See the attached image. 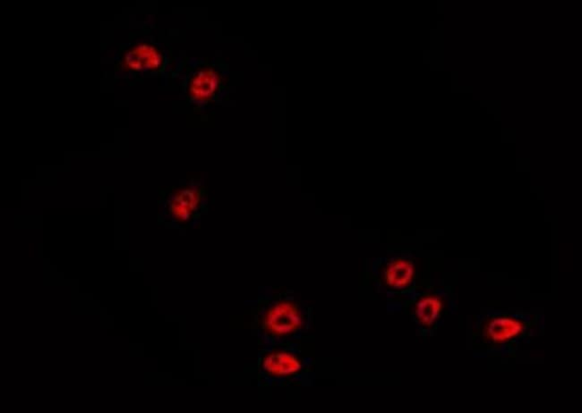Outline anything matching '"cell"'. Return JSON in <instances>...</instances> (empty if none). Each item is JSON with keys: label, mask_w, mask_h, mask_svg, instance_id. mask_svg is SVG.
Instances as JSON below:
<instances>
[{"label": "cell", "mask_w": 582, "mask_h": 413, "mask_svg": "<svg viewBox=\"0 0 582 413\" xmlns=\"http://www.w3.org/2000/svg\"><path fill=\"white\" fill-rule=\"evenodd\" d=\"M302 317L294 303L282 302L274 305L264 319V327L271 334L281 337L294 333L301 327Z\"/></svg>", "instance_id": "obj_1"}, {"label": "cell", "mask_w": 582, "mask_h": 413, "mask_svg": "<svg viewBox=\"0 0 582 413\" xmlns=\"http://www.w3.org/2000/svg\"><path fill=\"white\" fill-rule=\"evenodd\" d=\"M264 369L274 376H288L298 372L301 368V363L295 356L277 352L267 356L264 360Z\"/></svg>", "instance_id": "obj_2"}, {"label": "cell", "mask_w": 582, "mask_h": 413, "mask_svg": "<svg viewBox=\"0 0 582 413\" xmlns=\"http://www.w3.org/2000/svg\"><path fill=\"white\" fill-rule=\"evenodd\" d=\"M126 62L132 69L144 71L160 66L161 56L151 46L141 45L126 55Z\"/></svg>", "instance_id": "obj_3"}, {"label": "cell", "mask_w": 582, "mask_h": 413, "mask_svg": "<svg viewBox=\"0 0 582 413\" xmlns=\"http://www.w3.org/2000/svg\"><path fill=\"white\" fill-rule=\"evenodd\" d=\"M414 275V266L410 261H394L388 267L386 277L387 283L395 288H402L411 283Z\"/></svg>", "instance_id": "obj_4"}, {"label": "cell", "mask_w": 582, "mask_h": 413, "mask_svg": "<svg viewBox=\"0 0 582 413\" xmlns=\"http://www.w3.org/2000/svg\"><path fill=\"white\" fill-rule=\"evenodd\" d=\"M522 330V326L518 321L506 319H497L493 320L488 327V335L493 341L502 342L517 335Z\"/></svg>", "instance_id": "obj_5"}, {"label": "cell", "mask_w": 582, "mask_h": 413, "mask_svg": "<svg viewBox=\"0 0 582 413\" xmlns=\"http://www.w3.org/2000/svg\"><path fill=\"white\" fill-rule=\"evenodd\" d=\"M218 78L213 70H204L194 77L190 86L194 96L206 98L210 96L216 90Z\"/></svg>", "instance_id": "obj_6"}, {"label": "cell", "mask_w": 582, "mask_h": 413, "mask_svg": "<svg viewBox=\"0 0 582 413\" xmlns=\"http://www.w3.org/2000/svg\"><path fill=\"white\" fill-rule=\"evenodd\" d=\"M441 310H442V303L438 299L426 297L418 302L416 314L421 322L429 325L438 317Z\"/></svg>", "instance_id": "obj_7"}]
</instances>
